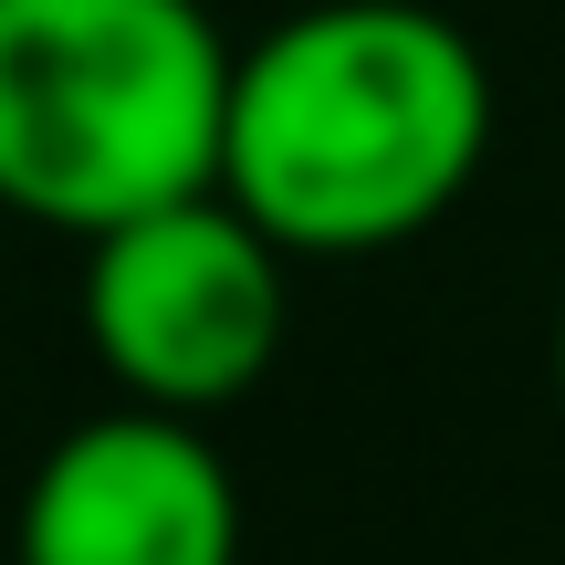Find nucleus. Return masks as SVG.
<instances>
[{
  "instance_id": "f257e3e1",
  "label": "nucleus",
  "mask_w": 565,
  "mask_h": 565,
  "mask_svg": "<svg viewBox=\"0 0 565 565\" xmlns=\"http://www.w3.org/2000/svg\"><path fill=\"white\" fill-rule=\"evenodd\" d=\"M492 126V63L450 11L303 0L231 53L221 200L282 263H377L471 200Z\"/></svg>"
},
{
  "instance_id": "f03ea898",
  "label": "nucleus",
  "mask_w": 565,
  "mask_h": 565,
  "mask_svg": "<svg viewBox=\"0 0 565 565\" xmlns=\"http://www.w3.org/2000/svg\"><path fill=\"white\" fill-rule=\"evenodd\" d=\"M231 53L210 0H0V210L95 242L221 189Z\"/></svg>"
},
{
  "instance_id": "7ed1b4c3",
  "label": "nucleus",
  "mask_w": 565,
  "mask_h": 565,
  "mask_svg": "<svg viewBox=\"0 0 565 565\" xmlns=\"http://www.w3.org/2000/svg\"><path fill=\"white\" fill-rule=\"evenodd\" d=\"M282 315H294V263L221 189L95 231L74 273V324L105 387L179 419H221L273 377Z\"/></svg>"
},
{
  "instance_id": "20e7f679",
  "label": "nucleus",
  "mask_w": 565,
  "mask_h": 565,
  "mask_svg": "<svg viewBox=\"0 0 565 565\" xmlns=\"http://www.w3.org/2000/svg\"><path fill=\"white\" fill-rule=\"evenodd\" d=\"M11 565H242V482L210 419L95 408L21 482Z\"/></svg>"
},
{
  "instance_id": "39448f33",
  "label": "nucleus",
  "mask_w": 565,
  "mask_h": 565,
  "mask_svg": "<svg viewBox=\"0 0 565 565\" xmlns=\"http://www.w3.org/2000/svg\"><path fill=\"white\" fill-rule=\"evenodd\" d=\"M555 398H565V315H555Z\"/></svg>"
},
{
  "instance_id": "423d86ee",
  "label": "nucleus",
  "mask_w": 565,
  "mask_h": 565,
  "mask_svg": "<svg viewBox=\"0 0 565 565\" xmlns=\"http://www.w3.org/2000/svg\"><path fill=\"white\" fill-rule=\"evenodd\" d=\"M0 242H11V210H0Z\"/></svg>"
}]
</instances>
